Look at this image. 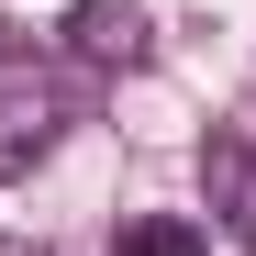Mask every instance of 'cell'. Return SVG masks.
Here are the masks:
<instances>
[{
  "mask_svg": "<svg viewBox=\"0 0 256 256\" xmlns=\"http://www.w3.org/2000/svg\"><path fill=\"white\" fill-rule=\"evenodd\" d=\"M67 45L90 56V67H145V45H156V34H145V12H134V0H78V12H67Z\"/></svg>",
  "mask_w": 256,
  "mask_h": 256,
  "instance_id": "obj_2",
  "label": "cell"
},
{
  "mask_svg": "<svg viewBox=\"0 0 256 256\" xmlns=\"http://www.w3.org/2000/svg\"><path fill=\"white\" fill-rule=\"evenodd\" d=\"M56 122H67V90H56V67L34 56V45H12V56H0V178L45 156V145H56Z\"/></svg>",
  "mask_w": 256,
  "mask_h": 256,
  "instance_id": "obj_1",
  "label": "cell"
},
{
  "mask_svg": "<svg viewBox=\"0 0 256 256\" xmlns=\"http://www.w3.org/2000/svg\"><path fill=\"white\" fill-rule=\"evenodd\" d=\"M0 256H45V245H34V234H0Z\"/></svg>",
  "mask_w": 256,
  "mask_h": 256,
  "instance_id": "obj_4",
  "label": "cell"
},
{
  "mask_svg": "<svg viewBox=\"0 0 256 256\" xmlns=\"http://www.w3.org/2000/svg\"><path fill=\"white\" fill-rule=\"evenodd\" d=\"M122 256H212V234L190 223V212H145V223L122 234Z\"/></svg>",
  "mask_w": 256,
  "mask_h": 256,
  "instance_id": "obj_3",
  "label": "cell"
}]
</instances>
